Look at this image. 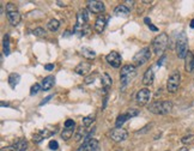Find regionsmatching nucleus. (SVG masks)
<instances>
[{
  "instance_id": "4c0bfd02",
  "label": "nucleus",
  "mask_w": 194,
  "mask_h": 151,
  "mask_svg": "<svg viewBox=\"0 0 194 151\" xmlns=\"http://www.w3.org/2000/svg\"><path fill=\"white\" fill-rule=\"evenodd\" d=\"M50 98H53V95H49V96H47V97H46V98H44V100H43V101H42V102L40 103V106H43V104L48 103V101H49Z\"/></svg>"
},
{
  "instance_id": "c03bdc74",
  "label": "nucleus",
  "mask_w": 194,
  "mask_h": 151,
  "mask_svg": "<svg viewBox=\"0 0 194 151\" xmlns=\"http://www.w3.org/2000/svg\"><path fill=\"white\" fill-rule=\"evenodd\" d=\"M189 25H191V28H194V19L191 20V24H189Z\"/></svg>"
},
{
  "instance_id": "2eb2a0df",
  "label": "nucleus",
  "mask_w": 194,
  "mask_h": 151,
  "mask_svg": "<svg viewBox=\"0 0 194 151\" xmlns=\"http://www.w3.org/2000/svg\"><path fill=\"white\" fill-rule=\"evenodd\" d=\"M101 84H102V88H103L104 93H108L109 88H110V86H112V84H113V79H112V77L108 75V73H103L102 77H101Z\"/></svg>"
},
{
  "instance_id": "4468645a",
  "label": "nucleus",
  "mask_w": 194,
  "mask_h": 151,
  "mask_svg": "<svg viewBox=\"0 0 194 151\" xmlns=\"http://www.w3.org/2000/svg\"><path fill=\"white\" fill-rule=\"evenodd\" d=\"M185 70L187 72H192L194 70V53L188 52L185 58Z\"/></svg>"
},
{
  "instance_id": "412c9836",
  "label": "nucleus",
  "mask_w": 194,
  "mask_h": 151,
  "mask_svg": "<svg viewBox=\"0 0 194 151\" xmlns=\"http://www.w3.org/2000/svg\"><path fill=\"white\" fill-rule=\"evenodd\" d=\"M132 116H131V114L128 113V111L126 112V113H122L120 114L119 116L116 118V121H115V125H116V127H121L128 119H131Z\"/></svg>"
},
{
  "instance_id": "c9c22d12",
  "label": "nucleus",
  "mask_w": 194,
  "mask_h": 151,
  "mask_svg": "<svg viewBox=\"0 0 194 151\" xmlns=\"http://www.w3.org/2000/svg\"><path fill=\"white\" fill-rule=\"evenodd\" d=\"M74 126H76V122L73 120L68 119V120L65 121V127H74Z\"/></svg>"
},
{
  "instance_id": "49530a36",
  "label": "nucleus",
  "mask_w": 194,
  "mask_h": 151,
  "mask_svg": "<svg viewBox=\"0 0 194 151\" xmlns=\"http://www.w3.org/2000/svg\"><path fill=\"white\" fill-rule=\"evenodd\" d=\"M58 4H59V6H65V4H62L61 1H58Z\"/></svg>"
},
{
  "instance_id": "a19ab883",
  "label": "nucleus",
  "mask_w": 194,
  "mask_h": 151,
  "mask_svg": "<svg viewBox=\"0 0 194 151\" xmlns=\"http://www.w3.org/2000/svg\"><path fill=\"white\" fill-rule=\"evenodd\" d=\"M1 151H15L13 146H6V148H2Z\"/></svg>"
},
{
  "instance_id": "ddd939ff",
  "label": "nucleus",
  "mask_w": 194,
  "mask_h": 151,
  "mask_svg": "<svg viewBox=\"0 0 194 151\" xmlns=\"http://www.w3.org/2000/svg\"><path fill=\"white\" fill-rule=\"evenodd\" d=\"M107 20L108 18L104 17V16H98L95 22V25H94V29L97 34H102V31L106 29V25H107Z\"/></svg>"
},
{
  "instance_id": "79ce46f5",
  "label": "nucleus",
  "mask_w": 194,
  "mask_h": 151,
  "mask_svg": "<svg viewBox=\"0 0 194 151\" xmlns=\"http://www.w3.org/2000/svg\"><path fill=\"white\" fill-rule=\"evenodd\" d=\"M149 28H150V30H152V31H158V29L156 28L154 24H150V25H149Z\"/></svg>"
},
{
  "instance_id": "f257e3e1",
  "label": "nucleus",
  "mask_w": 194,
  "mask_h": 151,
  "mask_svg": "<svg viewBox=\"0 0 194 151\" xmlns=\"http://www.w3.org/2000/svg\"><path fill=\"white\" fill-rule=\"evenodd\" d=\"M173 109V102L169 100H164V101H155L149 106V111L152 114L157 115H164L171 112Z\"/></svg>"
},
{
  "instance_id": "a18cd8bd",
  "label": "nucleus",
  "mask_w": 194,
  "mask_h": 151,
  "mask_svg": "<svg viewBox=\"0 0 194 151\" xmlns=\"http://www.w3.org/2000/svg\"><path fill=\"white\" fill-rule=\"evenodd\" d=\"M178 151H188V149H187V148H181Z\"/></svg>"
},
{
  "instance_id": "f03ea898",
  "label": "nucleus",
  "mask_w": 194,
  "mask_h": 151,
  "mask_svg": "<svg viewBox=\"0 0 194 151\" xmlns=\"http://www.w3.org/2000/svg\"><path fill=\"white\" fill-rule=\"evenodd\" d=\"M136 76H137V67L134 65H125V66L121 68V72H120L121 90H123Z\"/></svg>"
},
{
  "instance_id": "cd10ccee",
  "label": "nucleus",
  "mask_w": 194,
  "mask_h": 151,
  "mask_svg": "<svg viewBox=\"0 0 194 151\" xmlns=\"http://www.w3.org/2000/svg\"><path fill=\"white\" fill-rule=\"evenodd\" d=\"M181 142H182V144H185V145L194 144V134H188V135L182 137V138H181Z\"/></svg>"
},
{
  "instance_id": "c756f323",
  "label": "nucleus",
  "mask_w": 194,
  "mask_h": 151,
  "mask_svg": "<svg viewBox=\"0 0 194 151\" xmlns=\"http://www.w3.org/2000/svg\"><path fill=\"white\" fill-rule=\"evenodd\" d=\"M41 89H42V85H41V84H34V85L31 86V89H30V95L34 96V95L39 94Z\"/></svg>"
},
{
  "instance_id": "c85d7f7f",
  "label": "nucleus",
  "mask_w": 194,
  "mask_h": 151,
  "mask_svg": "<svg viewBox=\"0 0 194 151\" xmlns=\"http://www.w3.org/2000/svg\"><path fill=\"white\" fill-rule=\"evenodd\" d=\"M94 121H95V116H92V115L85 116V118L83 119V126H84V127H89Z\"/></svg>"
},
{
  "instance_id": "f704fd0d",
  "label": "nucleus",
  "mask_w": 194,
  "mask_h": 151,
  "mask_svg": "<svg viewBox=\"0 0 194 151\" xmlns=\"http://www.w3.org/2000/svg\"><path fill=\"white\" fill-rule=\"evenodd\" d=\"M39 133L41 134V135H42V137H43V138H44V139H46V138L50 137V135H52L53 133H55V132H49L48 130H42V131H40Z\"/></svg>"
},
{
  "instance_id": "a878e982",
  "label": "nucleus",
  "mask_w": 194,
  "mask_h": 151,
  "mask_svg": "<svg viewBox=\"0 0 194 151\" xmlns=\"http://www.w3.org/2000/svg\"><path fill=\"white\" fill-rule=\"evenodd\" d=\"M2 47H4V54L7 57L10 55V35L6 34L4 36V42H2Z\"/></svg>"
},
{
  "instance_id": "9d476101",
  "label": "nucleus",
  "mask_w": 194,
  "mask_h": 151,
  "mask_svg": "<svg viewBox=\"0 0 194 151\" xmlns=\"http://www.w3.org/2000/svg\"><path fill=\"white\" fill-rule=\"evenodd\" d=\"M106 60H107V62H108L112 67H114V68H119V67L121 66V62H122V58H121V55H120L117 52H110V53L106 57Z\"/></svg>"
},
{
  "instance_id": "f8f14e48",
  "label": "nucleus",
  "mask_w": 194,
  "mask_h": 151,
  "mask_svg": "<svg viewBox=\"0 0 194 151\" xmlns=\"http://www.w3.org/2000/svg\"><path fill=\"white\" fill-rule=\"evenodd\" d=\"M91 70V64L90 62H79L76 68H74V72L79 76H86Z\"/></svg>"
},
{
  "instance_id": "5701e85b",
  "label": "nucleus",
  "mask_w": 194,
  "mask_h": 151,
  "mask_svg": "<svg viewBox=\"0 0 194 151\" xmlns=\"http://www.w3.org/2000/svg\"><path fill=\"white\" fill-rule=\"evenodd\" d=\"M20 82V76L18 73H11L9 76V84L12 89H15Z\"/></svg>"
},
{
  "instance_id": "423d86ee",
  "label": "nucleus",
  "mask_w": 194,
  "mask_h": 151,
  "mask_svg": "<svg viewBox=\"0 0 194 151\" xmlns=\"http://www.w3.org/2000/svg\"><path fill=\"white\" fill-rule=\"evenodd\" d=\"M151 59V51L149 47H144L143 49H140L138 53H136V55L133 57V65L136 67L143 66L145 65L149 60Z\"/></svg>"
},
{
  "instance_id": "4be33fe9",
  "label": "nucleus",
  "mask_w": 194,
  "mask_h": 151,
  "mask_svg": "<svg viewBox=\"0 0 194 151\" xmlns=\"http://www.w3.org/2000/svg\"><path fill=\"white\" fill-rule=\"evenodd\" d=\"M12 146H13L15 151H26L28 150V142L25 139H19Z\"/></svg>"
},
{
  "instance_id": "2f4dec72",
  "label": "nucleus",
  "mask_w": 194,
  "mask_h": 151,
  "mask_svg": "<svg viewBox=\"0 0 194 151\" xmlns=\"http://www.w3.org/2000/svg\"><path fill=\"white\" fill-rule=\"evenodd\" d=\"M84 132H85V130H84L83 127H79V128H78V132L76 133V135H74V138H76L77 142H79V140L83 139V138H85V137H84Z\"/></svg>"
},
{
  "instance_id": "39448f33",
  "label": "nucleus",
  "mask_w": 194,
  "mask_h": 151,
  "mask_svg": "<svg viewBox=\"0 0 194 151\" xmlns=\"http://www.w3.org/2000/svg\"><path fill=\"white\" fill-rule=\"evenodd\" d=\"M6 16L10 22L11 25L17 26L20 22V12L18 11L17 6L12 2H7L6 4Z\"/></svg>"
},
{
  "instance_id": "9b49d317",
  "label": "nucleus",
  "mask_w": 194,
  "mask_h": 151,
  "mask_svg": "<svg viewBox=\"0 0 194 151\" xmlns=\"http://www.w3.org/2000/svg\"><path fill=\"white\" fill-rule=\"evenodd\" d=\"M88 9L92 13H102V12H104L106 6H104V2H102V1L92 0V1H88Z\"/></svg>"
},
{
  "instance_id": "aec40b11",
  "label": "nucleus",
  "mask_w": 194,
  "mask_h": 151,
  "mask_svg": "<svg viewBox=\"0 0 194 151\" xmlns=\"http://www.w3.org/2000/svg\"><path fill=\"white\" fill-rule=\"evenodd\" d=\"M114 15L117 17H127L130 15V9L126 5H119L114 10Z\"/></svg>"
},
{
  "instance_id": "58836bf2",
  "label": "nucleus",
  "mask_w": 194,
  "mask_h": 151,
  "mask_svg": "<svg viewBox=\"0 0 194 151\" xmlns=\"http://www.w3.org/2000/svg\"><path fill=\"white\" fill-rule=\"evenodd\" d=\"M44 68L47 71H52V70H54V64H48V65L44 66Z\"/></svg>"
},
{
  "instance_id": "bb28decb",
  "label": "nucleus",
  "mask_w": 194,
  "mask_h": 151,
  "mask_svg": "<svg viewBox=\"0 0 194 151\" xmlns=\"http://www.w3.org/2000/svg\"><path fill=\"white\" fill-rule=\"evenodd\" d=\"M47 28L50 30V31H57L59 28H60V22H59L58 19H50L49 22H48V24H47Z\"/></svg>"
},
{
  "instance_id": "dca6fc26",
  "label": "nucleus",
  "mask_w": 194,
  "mask_h": 151,
  "mask_svg": "<svg viewBox=\"0 0 194 151\" xmlns=\"http://www.w3.org/2000/svg\"><path fill=\"white\" fill-rule=\"evenodd\" d=\"M155 80V72L154 70L150 67L146 70V72L144 73V77H143V84L144 85H151Z\"/></svg>"
},
{
  "instance_id": "37998d69",
  "label": "nucleus",
  "mask_w": 194,
  "mask_h": 151,
  "mask_svg": "<svg viewBox=\"0 0 194 151\" xmlns=\"http://www.w3.org/2000/svg\"><path fill=\"white\" fill-rule=\"evenodd\" d=\"M144 22H145V23H146L147 25H150V24H151V19H150V18H147V17H146V18L144 19Z\"/></svg>"
},
{
  "instance_id": "393cba45",
  "label": "nucleus",
  "mask_w": 194,
  "mask_h": 151,
  "mask_svg": "<svg viewBox=\"0 0 194 151\" xmlns=\"http://www.w3.org/2000/svg\"><path fill=\"white\" fill-rule=\"evenodd\" d=\"M81 54H83V57H85L86 59H94V58L96 57L95 51L91 49V48H89V47H83L81 48Z\"/></svg>"
},
{
  "instance_id": "7ed1b4c3",
  "label": "nucleus",
  "mask_w": 194,
  "mask_h": 151,
  "mask_svg": "<svg viewBox=\"0 0 194 151\" xmlns=\"http://www.w3.org/2000/svg\"><path fill=\"white\" fill-rule=\"evenodd\" d=\"M168 41H169V37L167 34L162 33L159 35H157L154 40H152V51L154 53L157 54V55H163L167 46H168Z\"/></svg>"
},
{
  "instance_id": "1a4fd4ad",
  "label": "nucleus",
  "mask_w": 194,
  "mask_h": 151,
  "mask_svg": "<svg viewBox=\"0 0 194 151\" xmlns=\"http://www.w3.org/2000/svg\"><path fill=\"white\" fill-rule=\"evenodd\" d=\"M150 90L149 89H146V88H144V89H140L136 95V101L137 103L139 104V106H145V104H147V102L150 101Z\"/></svg>"
},
{
  "instance_id": "0eeeda50",
  "label": "nucleus",
  "mask_w": 194,
  "mask_h": 151,
  "mask_svg": "<svg viewBox=\"0 0 194 151\" xmlns=\"http://www.w3.org/2000/svg\"><path fill=\"white\" fill-rule=\"evenodd\" d=\"M181 83V73L178 71H174L171 75L169 76L168 82H167V90L170 94H175L180 86Z\"/></svg>"
},
{
  "instance_id": "a211bd4d",
  "label": "nucleus",
  "mask_w": 194,
  "mask_h": 151,
  "mask_svg": "<svg viewBox=\"0 0 194 151\" xmlns=\"http://www.w3.org/2000/svg\"><path fill=\"white\" fill-rule=\"evenodd\" d=\"M98 149V140L97 139H91L88 144H83L78 151H96Z\"/></svg>"
},
{
  "instance_id": "6e6552de",
  "label": "nucleus",
  "mask_w": 194,
  "mask_h": 151,
  "mask_svg": "<svg viewBox=\"0 0 194 151\" xmlns=\"http://www.w3.org/2000/svg\"><path fill=\"white\" fill-rule=\"evenodd\" d=\"M127 137H128V132L126 130H123L122 127H115L110 131V138L115 143H120V142L126 140Z\"/></svg>"
},
{
  "instance_id": "72a5a7b5",
  "label": "nucleus",
  "mask_w": 194,
  "mask_h": 151,
  "mask_svg": "<svg viewBox=\"0 0 194 151\" xmlns=\"http://www.w3.org/2000/svg\"><path fill=\"white\" fill-rule=\"evenodd\" d=\"M44 138L40 134V133H36V134H34V137H33V142L34 143H36V144H39V143H41L42 140H43Z\"/></svg>"
},
{
  "instance_id": "7c9ffc66",
  "label": "nucleus",
  "mask_w": 194,
  "mask_h": 151,
  "mask_svg": "<svg viewBox=\"0 0 194 151\" xmlns=\"http://www.w3.org/2000/svg\"><path fill=\"white\" fill-rule=\"evenodd\" d=\"M33 35H35V36H37V37H40V36H44L46 35V31H44V29L43 28H35L34 30H33Z\"/></svg>"
},
{
  "instance_id": "6ab92c4d",
  "label": "nucleus",
  "mask_w": 194,
  "mask_h": 151,
  "mask_svg": "<svg viewBox=\"0 0 194 151\" xmlns=\"http://www.w3.org/2000/svg\"><path fill=\"white\" fill-rule=\"evenodd\" d=\"M89 22V13L85 9L80 10L78 12V16H77V24H80V25H86Z\"/></svg>"
},
{
  "instance_id": "473e14b6",
  "label": "nucleus",
  "mask_w": 194,
  "mask_h": 151,
  "mask_svg": "<svg viewBox=\"0 0 194 151\" xmlns=\"http://www.w3.org/2000/svg\"><path fill=\"white\" fill-rule=\"evenodd\" d=\"M48 146H49V149L50 150H58L59 149V143L57 142V140H50L49 142V144H48Z\"/></svg>"
},
{
  "instance_id": "f3484780",
  "label": "nucleus",
  "mask_w": 194,
  "mask_h": 151,
  "mask_svg": "<svg viewBox=\"0 0 194 151\" xmlns=\"http://www.w3.org/2000/svg\"><path fill=\"white\" fill-rule=\"evenodd\" d=\"M54 83H55V78H54V76H47L46 78H43V79H42L41 85H42V89H43L44 91H47V90H49V89H52V88H53Z\"/></svg>"
},
{
  "instance_id": "b1692460",
  "label": "nucleus",
  "mask_w": 194,
  "mask_h": 151,
  "mask_svg": "<svg viewBox=\"0 0 194 151\" xmlns=\"http://www.w3.org/2000/svg\"><path fill=\"white\" fill-rule=\"evenodd\" d=\"M73 133H74V127H65V130L61 132V138L64 140H68V139H71Z\"/></svg>"
},
{
  "instance_id": "20e7f679",
  "label": "nucleus",
  "mask_w": 194,
  "mask_h": 151,
  "mask_svg": "<svg viewBox=\"0 0 194 151\" xmlns=\"http://www.w3.org/2000/svg\"><path fill=\"white\" fill-rule=\"evenodd\" d=\"M188 38L185 31L180 33L176 40V54L180 59H185L188 53Z\"/></svg>"
},
{
  "instance_id": "e433bc0d",
  "label": "nucleus",
  "mask_w": 194,
  "mask_h": 151,
  "mask_svg": "<svg viewBox=\"0 0 194 151\" xmlns=\"http://www.w3.org/2000/svg\"><path fill=\"white\" fill-rule=\"evenodd\" d=\"M96 73L94 76H90V77H88L86 79H85V84H90V83H92L94 80H95V78H96Z\"/></svg>"
},
{
  "instance_id": "ea45409f",
  "label": "nucleus",
  "mask_w": 194,
  "mask_h": 151,
  "mask_svg": "<svg viewBox=\"0 0 194 151\" xmlns=\"http://www.w3.org/2000/svg\"><path fill=\"white\" fill-rule=\"evenodd\" d=\"M164 60H165V55H162V58L157 61V66H161V65L163 64V61H164Z\"/></svg>"
},
{
  "instance_id": "de8ad7c7",
  "label": "nucleus",
  "mask_w": 194,
  "mask_h": 151,
  "mask_svg": "<svg viewBox=\"0 0 194 151\" xmlns=\"http://www.w3.org/2000/svg\"><path fill=\"white\" fill-rule=\"evenodd\" d=\"M96 151H99V148H98V149H97V150Z\"/></svg>"
}]
</instances>
